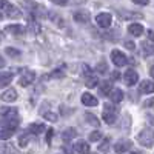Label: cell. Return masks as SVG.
Masks as SVG:
<instances>
[{"label":"cell","mask_w":154,"mask_h":154,"mask_svg":"<svg viewBox=\"0 0 154 154\" xmlns=\"http://www.w3.org/2000/svg\"><path fill=\"white\" fill-rule=\"evenodd\" d=\"M31 29H32V32H35V34L40 32V25H38L35 20H32V19H31Z\"/></svg>","instance_id":"30"},{"label":"cell","mask_w":154,"mask_h":154,"mask_svg":"<svg viewBox=\"0 0 154 154\" xmlns=\"http://www.w3.org/2000/svg\"><path fill=\"white\" fill-rule=\"evenodd\" d=\"M134 3H137V5H142V6H145V5H148L149 3V0H133Z\"/></svg>","instance_id":"35"},{"label":"cell","mask_w":154,"mask_h":154,"mask_svg":"<svg viewBox=\"0 0 154 154\" xmlns=\"http://www.w3.org/2000/svg\"><path fill=\"white\" fill-rule=\"evenodd\" d=\"M131 154H142L140 151H131Z\"/></svg>","instance_id":"43"},{"label":"cell","mask_w":154,"mask_h":154,"mask_svg":"<svg viewBox=\"0 0 154 154\" xmlns=\"http://www.w3.org/2000/svg\"><path fill=\"white\" fill-rule=\"evenodd\" d=\"M74 20L80 22V23H86L89 20V14L86 11H77V12H74Z\"/></svg>","instance_id":"17"},{"label":"cell","mask_w":154,"mask_h":154,"mask_svg":"<svg viewBox=\"0 0 154 154\" xmlns=\"http://www.w3.org/2000/svg\"><path fill=\"white\" fill-rule=\"evenodd\" d=\"M2 66H5V60L0 57V68H2Z\"/></svg>","instance_id":"42"},{"label":"cell","mask_w":154,"mask_h":154,"mask_svg":"<svg viewBox=\"0 0 154 154\" xmlns=\"http://www.w3.org/2000/svg\"><path fill=\"white\" fill-rule=\"evenodd\" d=\"M100 139H102L100 131H93L91 134H89V140H91V142H97V140H100Z\"/></svg>","instance_id":"29"},{"label":"cell","mask_w":154,"mask_h":154,"mask_svg":"<svg viewBox=\"0 0 154 154\" xmlns=\"http://www.w3.org/2000/svg\"><path fill=\"white\" fill-rule=\"evenodd\" d=\"M51 75H53V77H56V79H59V77H62V75H63V72H62L60 69H56V71H54L53 74H51Z\"/></svg>","instance_id":"36"},{"label":"cell","mask_w":154,"mask_h":154,"mask_svg":"<svg viewBox=\"0 0 154 154\" xmlns=\"http://www.w3.org/2000/svg\"><path fill=\"white\" fill-rule=\"evenodd\" d=\"M53 136H54L53 128H51V130H46V143H51V139H53Z\"/></svg>","instance_id":"32"},{"label":"cell","mask_w":154,"mask_h":154,"mask_svg":"<svg viewBox=\"0 0 154 154\" xmlns=\"http://www.w3.org/2000/svg\"><path fill=\"white\" fill-rule=\"evenodd\" d=\"M111 89H112L111 82H102V85L99 86V93H100L102 96H109Z\"/></svg>","instance_id":"19"},{"label":"cell","mask_w":154,"mask_h":154,"mask_svg":"<svg viewBox=\"0 0 154 154\" xmlns=\"http://www.w3.org/2000/svg\"><path fill=\"white\" fill-rule=\"evenodd\" d=\"M117 117V111H116L112 103H105L103 106V112H102V119H103L108 125H112Z\"/></svg>","instance_id":"2"},{"label":"cell","mask_w":154,"mask_h":154,"mask_svg":"<svg viewBox=\"0 0 154 154\" xmlns=\"http://www.w3.org/2000/svg\"><path fill=\"white\" fill-rule=\"evenodd\" d=\"M109 149V139H103V142L99 145V151L100 152H108Z\"/></svg>","instance_id":"24"},{"label":"cell","mask_w":154,"mask_h":154,"mask_svg":"<svg viewBox=\"0 0 154 154\" xmlns=\"http://www.w3.org/2000/svg\"><path fill=\"white\" fill-rule=\"evenodd\" d=\"M137 140L140 145H143L146 148H151L154 145V131L149 130V128H146V130L140 131L139 136H137Z\"/></svg>","instance_id":"1"},{"label":"cell","mask_w":154,"mask_h":154,"mask_svg":"<svg viewBox=\"0 0 154 154\" xmlns=\"http://www.w3.org/2000/svg\"><path fill=\"white\" fill-rule=\"evenodd\" d=\"M97 71L99 72H105L106 71V63L105 62H100L99 65H97Z\"/></svg>","instance_id":"33"},{"label":"cell","mask_w":154,"mask_h":154,"mask_svg":"<svg viewBox=\"0 0 154 154\" xmlns=\"http://www.w3.org/2000/svg\"><path fill=\"white\" fill-rule=\"evenodd\" d=\"M28 131L32 133V134H40L45 131V125L43 123H31L28 126Z\"/></svg>","instance_id":"18"},{"label":"cell","mask_w":154,"mask_h":154,"mask_svg":"<svg viewBox=\"0 0 154 154\" xmlns=\"http://www.w3.org/2000/svg\"><path fill=\"white\" fill-rule=\"evenodd\" d=\"M131 145H133V143L130 142V140H119V142H117V143L114 145V151L117 152V154L126 152L128 149L131 148Z\"/></svg>","instance_id":"8"},{"label":"cell","mask_w":154,"mask_h":154,"mask_svg":"<svg viewBox=\"0 0 154 154\" xmlns=\"http://www.w3.org/2000/svg\"><path fill=\"white\" fill-rule=\"evenodd\" d=\"M128 31H130L131 35L139 37V35H142V34H143V26H142L140 23H131L130 26H128Z\"/></svg>","instance_id":"12"},{"label":"cell","mask_w":154,"mask_h":154,"mask_svg":"<svg viewBox=\"0 0 154 154\" xmlns=\"http://www.w3.org/2000/svg\"><path fill=\"white\" fill-rule=\"evenodd\" d=\"M43 117H45L46 120H49V122H57V114H56V112L48 111V112H45V114H43Z\"/></svg>","instance_id":"27"},{"label":"cell","mask_w":154,"mask_h":154,"mask_svg":"<svg viewBox=\"0 0 154 154\" xmlns=\"http://www.w3.org/2000/svg\"><path fill=\"white\" fill-rule=\"evenodd\" d=\"M109 97H111L112 103H120V102L123 100V91H122V89H119V88H114V89H111Z\"/></svg>","instance_id":"10"},{"label":"cell","mask_w":154,"mask_h":154,"mask_svg":"<svg viewBox=\"0 0 154 154\" xmlns=\"http://www.w3.org/2000/svg\"><path fill=\"white\" fill-rule=\"evenodd\" d=\"M119 79H120V74L117 71H114L112 72V80H119Z\"/></svg>","instance_id":"40"},{"label":"cell","mask_w":154,"mask_h":154,"mask_svg":"<svg viewBox=\"0 0 154 154\" xmlns=\"http://www.w3.org/2000/svg\"><path fill=\"white\" fill-rule=\"evenodd\" d=\"M5 29L9 34H14V35H20V34L25 32V26H23V25H8Z\"/></svg>","instance_id":"13"},{"label":"cell","mask_w":154,"mask_h":154,"mask_svg":"<svg viewBox=\"0 0 154 154\" xmlns=\"http://www.w3.org/2000/svg\"><path fill=\"white\" fill-rule=\"evenodd\" d=\"M34 79H35V74H34L32 71H25L23 75L20 77L19 83H20L22 86H28V85H31V83L34 82Z\"/></svg>","instance_id":"7"},{"label":"cell","mask_w":154,"mask_h":154,"mask_svg":"<svg viewBox=\"0 0 154 154\" xmlns=\"http://www.w3.org/2000/svg\"><path fill=\"white\" fill-rule=\"evenodd\" d=\"M140 93H143V94H151L154 93V82L151 80H143L142 83H140Z\"/></svg>","instance_id":"11"},{"label":"cell","mask_w":154,"mask_h":154,"mask_svg":"<svg viewBox=\"0 0 154 154\" xmlns=\"http://www.w3.org/2000/svg\"><path fill=\"white\" fill-rule=\"evenodd\" d=\"M111 60H112V63H114V65L117 66V68L125 66L126 62H128L126 56H125L123 53H120L119 49H112V51H111Z\"/></svg>","instance_id":"4"},{"label":"cell","mask_w":154,"mask_h":154,"mask_svg":"<svg viewBox=\"0 0 154 154\" xmlns=\"http://www.w3.org/2000/svg\"><path fill=\"white\" fill-rule=\"evenodd\" d=\"M125 46H126L128 49H131V51H133V49L136 48V45H134V42H130V40H125Z\"/></svg>","instance_id":"34"},{"label":"cell","mask_w":154,"mask_h":154,"mask_svg":"<svg viewBox=\"0 0 154 154\" xmlns=\"http://www.w3.org/2000/svg\"><path fill=\"white\" fill-rule=\"evenodd\" d=\"M97 83H99V79H97L96 75L86 77V86H88V88H94V86H97Z\"/></svg>","instance_id":"22"},{"label":"cell","mask_w":154,"mask_h":154,"mask_svg":"<svg viewBox=\"0 0 154 154\" xmlns=\"http://www.w3.org/2000/svg\"><path fill=\"white\" fill-rule=\"evenodd\" d=\"M12 82V74L11 72H0V88L8 86Z\"/></svg>","instance_id":"16"},{"label":"cell","mask_w":154,"mask_h":154,"mask_svg":"<svg viewBox=\"0 0 154 154\" xmlns=\"http://www.w3.org/2000/svg\"><path fill=\"white\" fill-rule=\"evenodd\" d=\"M0 5H2V11L6 14V17H9V19H19V17H22L20 9L16 8V6H12L9 2H6V0L0 2Z\"/></svg>","instance_id":"3"},{"label":"cell","mask_w":154,"mask_h":154,"mask_svg":"<svg viewBox=\"0 0 154 154\" xmlns=\"http://www.w3.org/2000/svg\"><path fill=\"white\" fill-rule=\"evenodd\" d=\"M5 149H6V151H9V145H6V146H5ZM11 154H12V152H11Z\"/></svg>","instance_id":"44"},{"label":"cell","mask_w":154,"mask_h":154,"mask_svg":"<svg viewBox=\"0 0 154 154\" xmlns=\"http://www.w3.org/2000/svg\"><path fill=\"white\" fill-rule=\"evenodd\" d=\"M75 134H77V133H75L74 128H68V130H65V131L62 133V139L65 140V142H69L71 139L75 137Z\"/></svg>","instance_id":"20"},{"label":"cell","mask_w":154,"mask_h":154,"mask_svg":"<svg viewBox=\"0 0 154 154\" xmlns=\"http://www.w3.org/2000/svg\"><path fill=\"white\" fill-rule=\"evenodd\" d=\"M148 38H149V42H154V31H148Z\"/></svg>","instance_id":"39"},{"label":"cell","mask_w":154,"mask_h":154,"mask_svg":"<svg viewBox=\"0 0 154 154\" xmlns=\"http://www.w3.org/2000/svg\"><path fill=\"white\" fill-rule=\"evenodd\" d=\"M142 49H143V53H145L146 56H149V54H152V53H154V46H149V45H148V42L142 43Z\"/></svg>","instance_id":"28"},{"label":"cell","mask_w":154,"mask_h":154,"mask_svg":"<svg viewBox=\"0 0 154 154\" xmlns=\"http://www.w3.org/2000/svg\"><path fill=\"white\" fill-rule=\"evenodd\" d=\"M51 3H56V5H66V0H51Z\"/></svg>","instance_id":"38"},{"label":"cell","mask_w":154,"mask_h":154,"mask_svg":"<svg viewBox=\"0 0 154 154\" xmlns=\"http://www.w3.org/2000/svg\"><path fill=\"white\" fill-rule=\"evenodd\" d=\"M2 99H3V102H16L17 91H16V89H12V88H9V89H6V91L2 94Z\"/></svg>","instance_id":"15"},{"label":"cell","mask_w":154,"mask_h":154,"mask_svg":"<svg viewBox=\"0 0 154 154\" xmlns=\"http://www.w3.org/2000/svg\"><path fill=\"white\" fill-rule=\"evenodd\" d=\"M96 22L100 28H109L111 26V22H112V16L109 12H100V14L96 17Z\"/></svg>","instance_id":"5"},{"label":"cell","mask_w":154,"mask_h":154,"mask_svg":"<svg viewBox=\"0 0 154 154\" xmlns=\"http://www.w3.org/2000/svg\"><path fill=\"white\" fill-rule=\"evenodd\" d=\"M82 103L85 105V106H97V99L93 96V94H89V93H85V94H82Z\"/></svg>","instance_id":"9"},{"label":"cell","mask_w":154,"mask_h":154,"mask_svg":"<svg viewBox=\"0 0 154 154\" xmlns=\"http://www.w3.org/2000/svg\"><path fill=\"white\" fill-rule=\"evenodd\" d=\"M28 142H29V137H28V134H22L20 137H19V145L22 146V148H25L28 145Z\"/></svg>","instance_id":"26"},{"label":"cell","mask_w":154,"mask_h":154,"mask_svg":"<svg viewBox=\"0 0 154 154\" xmlns=\"http://www.w3.org/2000/svg\"><path fill=\"white\" fill-rule=\"evenodd\" d=\"M123 80L128 86H133L139 82V74L134 69H126V72L123 74Z\"/></svg>","instance_id":"6"},{"label":"cell","mask_w":154,"mask_h":154,"mask_svg":"<svg viewBox=\"0 0 154 154\" xmlns=\"http://www.w3.org/2000/svg\"><path fill=\"white\" fill-rule=\"evenodd\" d=\"M63 151H65L66 154H74V152H72V149H71V146H69L68 143H66L65 146H63Z\"/></svg>","instance_id":"37"},{"label":"cell","mask_w":154,"mask_h":154,"mask_svg":"<svg viewBox=\"0 0 154 154\" xmlns=\"http://www.w3.org/2000/svg\"><path fill=\"white\" fill-rule=\"evenodd\" d=\"M16 130H11V128H2V131H0V139L2 140H8L9 137H12Z\"/></svg>","instance_id":"21"},{"label":"cell","mask_w":154,"mask_h":154,"mask_svg":"<svg viewBox=\"0 0 154 154\" xmlns=\"http://www.w3.org/2000/svg\"><path fill=\"white\" fill-rule=\"evenodd\" d=\"M85 117H86V122H89V123L94 125V126H99V120L96 119V116H94V114H91V112H85Z\"/></svg>","instance_id":"23"},{"label":"cell","mask_w":154,"mask_h":154,"mask_svg":"<svg viewBox=\"0 0 154 154\" xmlns=\"http://www.w3.org/2000/svg\"><path fill=\"white\" fill-rule=\"evenodd\" d=\"M5 51H6V54H8L9 57H20V51L16 49V48H11V46H9V48H6Z\"/></svg>","instance_id":"25"},{"label":"cell","mask_w":154,"mask_h":154,"mask_svg":"<svg viewBox=\"0 0 154 154\" xmlns=\"http://www.w3.org/2000/svg\"><path fill=\"white\" fill-rule=\"evenodd\" d=\"M82 72H83V77L93 75V71H91V68H89L88 65H82Z\"/></svg>","instance_id":"31"},{"label":"cell","mask_w":154,"mask_h":154,"mask_svg":"<svg viewBox=\"0 0 154 154\" xmlns=\"http://www.w3.org/2000/svg\"><path fill=\"white\" fill-rule=\"evenodd\" d=\"M149 74H151V77H152V79H154V65L151 66V69H149Z\"/></svg>","instance_id":"41"},{"label":"cell","mask_w":154,"mask_h":154,"mask_svg":"<svg viewBox=\"0 0 154 154\" xmlns=\"http://www.w3.org/2000/svg\"><path fill=\"white\" fill-rule=\"evenodd\" d=\"M74 149L77 151V152H80V154H89V143H86V142H83V140H79L75 145H74Z\"/></svg>","instance_id":"14"}]
</instances>
